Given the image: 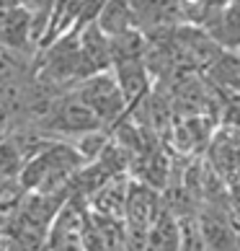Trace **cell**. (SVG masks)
<instances>
[{
  "label": "cell",
  "mask_w": 240,
  "mask_h": 251,
  "mask_svg": "<svg viewBox=\"0 0 240 251\" xmlns=\"http://www.w3.org/2000/svg\"><path fill=\"white\" fill-rule=\"evenodd\" d=\"M86 166L83 155L65 140L42 143L23 161L18 174V184L23 192L31 194H62L67 192L78 171Z\"/></svg>",
  "instance_id": "1"
},
{
  "label": "cell",
  "mask_w": 240,
  "mask_h": 251,
  "mask_svg": "<svg viewBox=\"0 0 240 251\" xmlns=\"http://www.w3.org/2000/svg\"><path fill=\"white\" fill-rule=\"evenodd\" d=\"M72 96H75L83 106H88L93 111V117L104 127L119 122L129 109L114 70H101V73H93V75L83 78L80 83H75Z\"/></svg>",
  "instance_id": "2"
},
{
  "label": "cell",
  "mask_w": 240,
  "mask_h": 251,
  "mask_svg": "<svg viewBox=\"0 0 240 251\" xmlns=\"http://www.w3.org/2000/svg\"><path fill=\"white\" fill-rule=\"evenodd\" d=\"M129 11L134 29L145 36L168 34L178 26H186L181 0H129Z\"/></svg>",
  "instance_id": "3"
},
{
  "label": "cell",
  "mask_w": 240,
  "mask_h": 251,
  "mask_svg": "<svg viewBox=\"0 0 240 251\" xmlns=\"http://www.w3.org/2000/svg\"><path fill=\"white\" fill-rule=\"evenodd\" d=\"M47 127L52 132H57L65 143H72L88 132L104 129V125L93 117V111L88 106H83L72 94L47 109Z\"/></svg>",
  "instance_id": "4"
},
{
  "label": "cell",
  "mask_w": 240,
  "mask_h": 251,
  "mask_svg": "<svg viewBox=\"0 0 240 251\" xmlns=\"http://www.w3.org/2000/svg\"><path fill=\"white\" fill-rule=\"evenodd\" d=\"M204 31L215 39L219 50L240 52V0H230Z\"/></svg>",
  "instance_id": "5"
},
{
  "label": "cell",
  "mask_w": 240,
  "mask_h": 251,
  "mask_svg": "<svg viewBox=\"0 0 240 251\" xmlns=\"http://www.w3.org/2000/svg\"><path fill=\"white\" fill-rule=\"evenodd\" d=\"M114 75L122 86V94L127 99V106L142 101L147 88H150V70H147L145 60H132V62H116L111 65Z\"/></svg>",
  "instance_id": "6"
},
{
  "label": "cell",
  "mask_w": 240,
  "mask_h": 251,
  "mask_svg": "<svg viewBox=\"0 0 240 251\" xmlns=\"http://www.w3.org/2000/svg\"><path fill=\"white\" fill-rule=\"evenodd\" d=\"M96 26L109 39L132 31L134 21H132V11H129V0H104V5H101L96 16Z\"/></svg>",
  "instance_id": "7"
},
{
  "label": "cell",
  "mask_w": 240,
  "mask_h": 251,
  "mask_svg": "<svg viewBox=\"0 0 240 251\" xmlns=\"http://www.w3.org/2000/svg\"><path fill=\"white\" fill-rule=\"evenodd\" d=\"M3 68H5V62H3V52H0V73H3Z\"/></svg>",
  "instance_id": "8"
}]
</instances>
